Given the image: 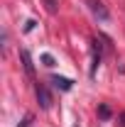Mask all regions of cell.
I'll use <instances>...</instances> for the list:
<instances>
[{"instance_id":"1","label":"cell","mask_w":125,"mask_h":127,"mask_svg":"<svg viewBox=\"0 0 125 127\" xmlns=\"http://www.w3.org/2000/svg\"><path fill=\"white\" fill-rule=\"evenodd\" d=\"M86 5H88V10H91L101 22H108L110 20V12H108V7L103 5V0H86Z\"/></svg>"},{"instance_id":"2","label":"cell","mask_w":125,"mask_h":127,"mask_svg":"<svg viewBox=\"0 0 125 127\" xmlns=\"http://www.w3.org/2000/svg\"><path fill=\"white\" fill-rule=\"evenodd\" d=\"M34 93H37V100H39V108H42V110H49V108H52V93L47 91V86L37 83V86H34Z\"/></svg>"},{"instance_id":"3","label":"cell","mask_w":125,"mask_h":127,"mask_svg":"<svg viewBox=\"0 0 125 127\" xmlns=\"http://www.w3.org/2000/svg\"><path fill=\"white\" fill-rule=\"evenodd\" d=\"M52 83H54L59 91H71V88H74V81L64 78V76H52Z\"/></svg>"},{"instance_id":"4","label":"cell","mask_w":125,"mask_h":127,"mask_svg":"<svg viewBox=\"0 0 125 127\" xmlns=\"http://www.w3.org/2000/svg\"><path fill=\"white\" fill-rule=\"evenodd\" d=\"M20 56H22V64H25V71H27V73H34V64H32V59H30V51H25V49H22V51H20Z\"/></svg>"},{"instance_id":"5","label":"cell","mask_w":125,"mask_h":127,"mask_svg":"<svg viewBox=\"0 0 125 127\" xmlns=\"http://www.w3.org/2000/svg\"><path fill=\"white\" fill-rule=\"evenodd\" d=\"M44 2H47V12H52V15L59 10V2H57V0H44Z\"/></svg>"},{"instance_id":"6","label":"cell","mask_w":125,"mask_h":127,"mask_svg":"<svg viewBox=\"0 0 125 127\" xmlns=\"http://www.w3.org/2000/svg\"><path fill=\"white\" fill-rule=\"evenodd\" d=\"M98 115H101L103 120H108V117H110V108H108V105H101V108H98Z\"/></svg>"},{"instance_id":"7","label":"cell","mask_w":125,"mask_h":127,"mask_svg":"<svg viewBox=\"0 0 125 127\" xmlns=\"http://www.w3.org/2000/svg\"><path fill=\"white\" fill-rule=\"evenodd\" d=\"M42 61H44V66H49V68H52V66H54V56H52V54H42Z\"/></svg>"},{"instance_id":"8","label":"cell","mask_w":125,"mask_h":127,"mask_svg":"<svg viewBox=\"0 0 125 127\" xmlns=\"http://www.w3.org/2000/svg\"><path fill=\"white\" fill-rule=\"evenodd\" d=\"M120 125L125 127V112H123V115H120Z\"/></svg>"}]
</instances>
